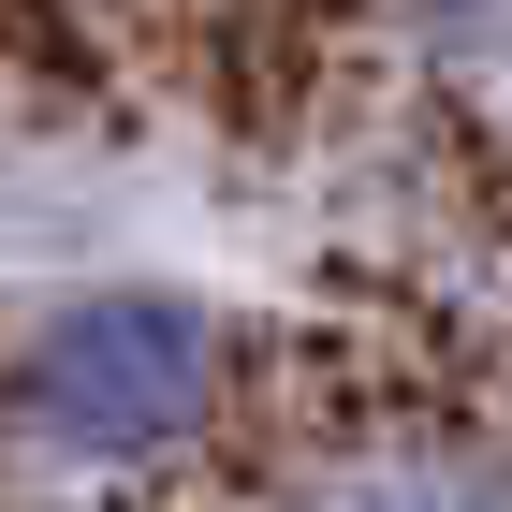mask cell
Masks as SVG:
<instances>
[{
	"instance_id": "cell-1",
	"label": "cell",
	"mask_w": 512,
	"mask_h": 512,
	"mask_svg": "<svg viewBox=\"0 0 512 512\" xmlns=\"http://www.w3.org/2000/svg\"><path fill=\"white\" fill-rule=\"evenodd\" d=\"M235 410V337L176 278H74L0 337V439L74 483H161Z\"/></svg>"
},
{
	"instance_id": "cell-2",
	"label": "cell",
	"mask_w": 512,
	"mask_h": 512,
	"mask_svg": "<svg viewBox=\"0 0 512 512\" xmlns=\"http://www.w3.org/2000/svg\"><path fill=\"white\" fill-rule=\"evenodd\" d=\"M293 512H512V439L469 425H381V439H337Z\"/></svg>"
}]
</instances>
